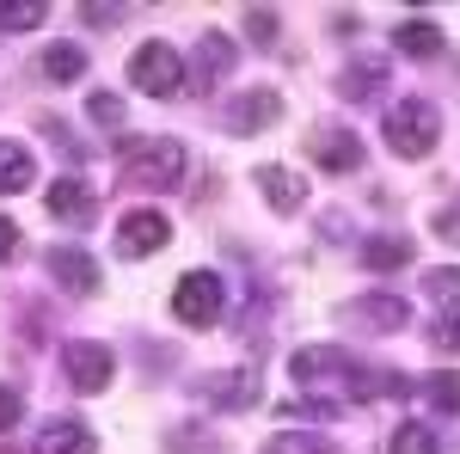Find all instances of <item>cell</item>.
<instances>
[{
    "mask_svg": "<svg viewBox=\"0 0 460 454\" xmlns=\"http://www.w3.org/2000/svg\"><path fill=\"white\" fill-rule=\"evenodd\" d=\"M288 375H295V387L319 393V412H332V418H338V405H362V399H375V393H399V387H405V381L368 375L350 350H338V344H301L295 362H288Z\"/></svg>",
    "mask_w": 460,
    "mask_h": 454,
    "instance_id": "6da1fadb",
    "label": "cell"
},
{
    "mask_svg": "<svg viewBox=\"0 0 460 454\" xmlns=\"http://www.w3.org/2000/svg\"><path fill=\"white\" fill-rule=\"evenodd\" d=\"M123 178L142 184V191H172L184 178V141L172 136H142L123 147Z\"/></svg>",
    "mask_w": 460,
    "mask_h": 454,
    "instance_id": "7a4b0ae2",
    "label": "cell"
},
{
    "mask_svg": "<svg viewBox=\"0 0 460 454\" xmlns=\"http://www.w3.org/2000/svg\"><path fill=\"white\" fill-rule=\"evenodd\" d=\"M381 129H387V147L399 160H424L429 147H436V136H442V117H436L429 99H399Z\"/></svg>",
    "mask_w": 460,
    "mask_h": 454,
    "instance_id": "3957f363",
    "label": "cell"
},
{
    "mask_svg": "<svg viewBox=\"0 0 460 454\" xmlns=\"http://www.w3.org/2000/svg\"><path fill=\"white\" fill-rule=\"evenodd\" d=\"M129 86H142L147 99H178L184 93V56H178L172 43L147 37L142 49L129 56Z\"/></svg>",
    "mask_w": 460,
    "mask_h": 454,
    "instance_id": "277c9868",
    "label": "cell"
},
{
    "mask_svg": "<svg viewBox=\"0 0 460 454\" xmlns=\"http://www.w3.org/2000/svg\"><path fill=\"white\" fill-rule=\"evenodd\" d=\"M221 277L215 271H184L178 277V289H172V314L190 325V332H209L215 319H221Z\"/></svg>",
    "mask_w": 460,
    "mask_h": 454,
    "instance_id": "5b68a950",
    "label": "cell"
},
{
    "mask_svg": "<svg viewBox=\"0 0 460 454\" xmlns=\"http://www.w3.org/2000/svg\"><path fill=\"white\" fill-rule=\"evenodd\" d=\"M166 240H172V221L160 209H129L117 221V252L123 258H147V252H160Z\"/></svg>",
    "mask_w": 460,
    "mask_h": 454,
    "instance_id": "8992f818",
    "label": "cell"
},
{
    "mask_svg": "<svg viewBox=\"0 0 460 454\" xmlns=\"http://www.w3.org/2000/svg\"><path fill=\"white\" fill-rule=\"evenodd\" d=\"M277 117H283V99H277V86H252V93H240V99L227 105V117H221V123H227L234 136H258V129H270Z\"/></svg>",
    "mask_w": 460,
    "mask_h": 454,
    "instance_id": "52a82bcc",
    "label": "cell"
},
{
    "mask_svg": "<svg viewBox=\"0 0 460 454\" xmlns=\"http://www.w3.org/2000/svg\"><path fill=\"white\" fill-rule=\"evenodd\" d=\"M43 264H49V277L62 282L68 295H93V289H99V258L80 252V245H49Z\"/></svg>",
    "mask_w": 460,
    "mask_h": 454,
    "instance_id": "ba28073f",
    "label": "cell"
},
{
    "mask_svg": "<svg viewBox=\"0 0 460 454\" xmlns=\"http://www.w3.org/2000/svg\"><path fill=\"white\" fill-rule=\"evenodd\" d=\"M111 375H117V356H111L105 344H68V381L80 387V393H105Z\"/></svg>",
    "mask_w": 460,
    "mask_h": 454,
    "instance_id": "9c48e42d",
    "label": "cell"
},
{
    "mask_svg": "<svg viewBox=\"0 0 460 454\" xmlns=\"http://www.w3.org/2000/svg\"><path fill=\"white\" fill-rule=\"evenodd\" d=\"M93 209H99V197H93V184H86V178H56V184H49V215H56V221H74V227H86V221H93Z\"/></svg>",
    "mask_w": 460,
    "mask_h": 454,
    "instance_id": "30bf717a",
    "label": "cell"
},
{
    "mask_svg": "<svg viewBox=\"0 0 460 454\" xmlns=\"http://www.w3.org/2000/svg\"><path fill=\"white\" fill-rule=\"evenodd\" d=\"M209 405H221V412H246L252 399H258V369H234V375H209V381L197 387Z\"/></svg>",
    "mask_w": 460,
    "mask_h": 454,
    "instance_id": "8fae6325",
    "label": "cell"
},
{
    "mask_svg": "<svg viewBox=\"0 0 460 454\" xmlns=\"http://www.w3.org/2000/svg\"><path fill=\"white\" fill-rule=\"evenodd\" d=\"M227 68H234V43H227V31H203V43H197V74H190L184 86L209 93V86H215Z\"/></svg>",
    "mask_w": 460,
    "mask_h": 454,
    "instance_id": "7c38bea8",
    "label": "cell"
},
{
    "mask_svg": "<svg viewBox=\"0 0 460 454\" xmlns=\"http://www.w3.org/2000/svg\"><path fill=\"white\" fill-rule=\"evenodd\" d=\"M442 43H448V37H442V25H436V19H405V25L393 31V49H399V56H411V62L442 56Z\"/></svg>",
    "mask_w": 460,
    "mask_h": 454,
    "instance_id": "4fadbf2b",
    "label": "cell"
},
{
    "mask_svg": "<svg viewBox=\"0 0 460 454\" xmlns=\"http://www.w3.org/2000/svg\"><path fill=\"white\" fill-rule=\"evenodd\" d=\"M314 160L325 173H356L362 166V141L350 129H325V136H314Z\"/></svg>",
    "mask_w": 460,
    "mask_h": 454,
    "instance_id": "5bb4252c",
    "label": "cell"
},
{
    "mask_svg": "<svg viewBox=\"0 0 460 454\" xmlns=\"http://www.w3.org/2000/svg\"><path fill=\"white\" fill-rule=\"evenodd\" d=\"M344 314L362 319V325H375V332H405V314H411V307H405L399 295H362V301H350Z\"/></svg>",
    "mask_w": 460,
    "mask_h": 454,
    "instance_id": "9a60e30c",
    "label": "cell"
},
{
    "mask_svg": "<svg viewBox=\"0 0 460 454\" xmlns=\"http://www.w3.org/2000/svg\"><path fill=\"white\" fill-rule=\"evenodd\" d=\"M258 191H264V203H277V209H301V203H307V178L288 173V166H258Z\"/></svg>",
    "mask_w": 460,
    "mask_h": 454,
    "instance_id": "2e32d148",
    "label": "cell"
},
{
    "mask_svg": "<svg viewBox=\"0 0 460 454\" xmlns=\"http://www.w3.org/2000/svg\"><path fill=\"white\" fill-rule=\"evenodd\" d=\"M411 258H418V245L405 240V234H368L362 240V264L368 271H405Z\"/></svg>",
    "mask_w": 460,
    "mask_h": 454,
    "instance_id": "e0dca14e",
    "label": "cell"
},
{
    "mask_svg": "<svg viewBox=\"0 0 460 454\" xmlns=\"http://www.w3.org/2000/svg\"><path fill=\"white\" fill-rule=\"evenodd\" d=\"M37 454H99V442H93V430L74 418H56L43 436H37Z\"/></svg>",
    "mask_w": 460,
    "mask_h": 454,
    "instance_id": "ac0fdd59",
    "label": "cell"
},
{
    "mask_svg": "<svg viewBox=\"0 0 460 454\" xmlns=\"http://www.w3.org/2000/svg\"><path fill=\"white\" fill-rule=\"evenodd\" d=\"M31 147L25 141H0V197H19V191H31Z\"/></svg>",
    "mask_w": 460,
    "mask_h": 454,
    "instance_id": "d6986e66",
    "label": "cell"
},
{
    "mask_svg": "<svg viewBox=\"0 0 460 454\" xmlns=\"http://www.w3.org/2000/svg\"><path fill=\"white\" fill-rule=\"evenodd\" d=\"M37 68H43V80H56V86H74V80L86 74V49H80V43H49Z\"/></svg>",
    "mask_w": 460,
    "mask_h": 454,
    "instance_id": "ffe728a7",
    "label": "cell"
},
{
    "mask_svg": "<svg viewBox=\"0 0 460 454\" xmlns=\"http://www.w3.org/2000/svg\"><path fill=\"white\" fill-rule=\"evenodd\" d=\"M424 399L436 405V412L460 418V369H429L424 375Z\"/></svg>",
    "mask_w": 460,
    "mask_h": 454,
    "instance_id": "44dd1931",
    "label": "cell"
},
{
    "mask_svg": "<svg viewBox=\"0 0 460 454\" xmlns=\"http://www.w3.org/2000/svg\"><path fill=\"white\" fill-rule=\"evenodd\" d=\"M387 454H442V442H436V430H424V423L411 418V423H399V430H393Z\"/></svg>",
    "mask_w": 460,
    "mask_h": 454,
    "instance_id": "7402d4cb",
    "label": "cell"
},
{
    "mask_svg": "<svg viewBox=\"0 0 460 454\" xmlns=\"http://www.w3.org/2000/svg\"><path fill=\"white\" fill-rule=\"evenodd\" d=\"M43 0H0V31H31V25H43Z\"/></svg>",
    "mask_w": 460,
    "mask_h": 454,
    "instance_id": "603a6c76",
    "label": "cell"
},
{
    "mask_svg": "<svg viewBox=\"0 0 460 454\" xmlns=\"http://www.w3.org/2000/svg\"><path fill=\"white\" fill-rule=\"evenodd\" d=\"M381 80H387V68H381V62H356V68L338 80V93H344V99H368Z\"/></svg>",
    "mask_w": 460,
    "mask_h": 454,
    "instance_id": "cb8c5ba5",
    "label": "cell"
},
{
    "mask_svg": "<svg viewBox=\"0 0 460 454\" xmlns=\"http://www.w3.org/2000/svg\"><path fill=\"white\" fill-rule=\"evenodd\" d=\"M277 31H283V19H277V6H246V37L252 43H277Z\"/></svg>",
    "mask_w": 460,
    "mask_h": 454,
    "instance_id": "d4e9b609",
    "label": "cell"
},
{
    "mask_svg": "<svg viewBox=\"0 0 460 454\" xmlns=\"http://www.w3.org/2000/svg\"><path fill=\"white\" fill-rule=\"evenodd\" d=\"M429 338H436V350H455L460 356V307H442V319L429 325Z\"/></svg>",
    "mask_w": 460,
    "mask_h": 454,
    "instance_id": "484cf974",
    "label": "cell"
},
{
    "mask_svg": "<svg viewBox=\"0 0 460 454\" xmlns=\"http://www.w3.org/2000/svg\"><path fill=\"white\" fill-rule=\"evenodd\" d=\"M264 454H332L319 436H277V442H264Z\"/></svg>",
    "mask_w": 460,
    "mask_h": 454,
    "instance_id": "4316f807",
    "label": "cell"
},
{
    "mask_svg": "<svg viewBox=\"0 0 460 454\" xmlns=\"http://www.w3.org/2000/svg\"><path fill=\"white\" fill-rule=\"evenodd\" d=\"M93 123H99V129H111V136H117V129H123V105H117V99H111V93H93Z\"/></svg>",
    "mask_w": 460,
    "mask_h": 454,
    "instance_id": "83f0119b",
    "label": "cell"
},
{
    "mask_svg": "<svg viewBox=\"0 0 460 454\" xmlns=\"http://www.w3.org/2000/svg\"><path fill=\"white\" fill-rule=\"evenodd\" d=\"M19 418H25V399H19L13 387H0V430H13Z\"/></svg>",
    "mask_w": 460,
    "mask_h": 454,
    "instance_id": "f1b7e54d",
    "label": "cell"
},
{
    "mask_svg": "<svg viewBox=\"0 0 460 454\" xmlns=\"http://www.w3.org/2000/svg\"><path fill=\"white\" fill-rule=\"evenodd\" d=\"M13 252H19V221H13V215H0V264H6Z\"/></svg>",
    "mask_w": 460,
    "mask_h": 454,
    "instance_id": "f546056e",
    "label": "cell"
},
{
    "mask_svg": "<svg viewBox=\"0 0 460 454\" xmlns=\"http://www.w3.org/2000/svg\"><path fill=\"white\" fill-rule=\"evenodd\" d=\"M80 13H86V19H93V25H117V19H123V6H99V0H86V6H80Z\"/></svg>",
    "mask_w": 460,
    "mask_h": 454,
    "instance_id": "4dcf8cb0",
    "label": "cell"
},
{
    "mask_svg": "<svg viewBox=\"0 0 460 454\" xmlns=\"http://www.w3.org/2000/svg\"><path fill=\"white\" fill-rule=\"evenodd\" d=\"M436 234L460 245V209H442V215H436Z\"/></svg>",
    "mask_w": 460,
    "mask_h": 454,
    "instance_id": "1f68e13d",
    "label": "cell"
},
{
    "mask_svg": "<svg viewBox=\"0 0 460 454\" xmlns=\"http://www.w3.org/2000/svg\"><path fill=\"white\" fill-rule=\"evenodd\" d=\"M429 289H436V295H460V271H436Z\"/></svg>",
    "mask_w": 460,
    "mask_h": 454,
    "instance_id": "d6a6232c",
    "label": "cell"
},
{
    "mask_svg": "<svg viewBox=\"0 0 460 454\" xmlns=\"http://www.w3.org/2000/svg\"><path fill=\"white\" fill-rule=\"evenodd\" d=\"M0 454H19V449H0Z\"/></svg>",
    "mask_w": 460,
    "mask_h": 454,
    "instance_id": "836d02e7",
    "label": "cell"
}]
</instances>
